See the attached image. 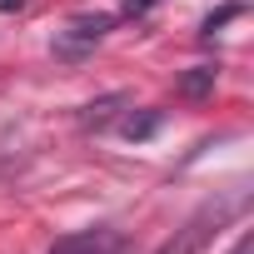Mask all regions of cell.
Instances as JSON below:
<instances>
[{"instance_id":"cell-9","label":"cell","mask_w":254,"mask_h":254,"mask_svg":"<svg viewBox=\"0 0 254 254\" xmlns=\"http://www.w3.org/2000/svg\"><path fill=\"white\" fill-rule=\"evenodd\" d=\"M234 254H254V239H249V234H244V239H239V244H234Z\"/></svg>"},{"instance_id":"cell-10","label":"cell","mask_w":254,"mask_h":254,"mask_svg":"<svg viewBox=\"0 0 254 254\" xmlns=\"http://www.w3.org/2000/svg\"><path fill=\"white\" fill-rule=\"evenodd\" d=\"M0 5H5V10H15V5H20V0H0Z\"/></svg>"},{"instance_id":"cell-2","label":"cell","mask_w":254,"mask_h":254,"mask_svg":"<svg viewBox=\"0 0 254 254\" xmlns=\"http://www.w3.org/2000/svg\"><path fill=\"white\" fill-rule=\"evenodd\" d=\"M120 239L110 229H80V234H60L50 244V254H115Z\"/></svg>"},{"instance_id":"cell-6","label":"cell","mask_w":254,"mask_h":254,"mask_svg":"<svg viewBox=\"0 0 254 254\" xmlns=\"http://www.w3.org/2000/svg\"><path fill=\"white\" fill-rule=\"evenodd\" d=\"M214 65H194L190 75H180V95H190V100H199V95H209L214 90Z\"/></svg>"},{"instance_id":"cell-3","label":"cell","mask_w":254,"mask_h":254,"mask_svg":"<svg viewBox=\"0 0 254 254\" xmlns=\"http://www.w3.org/2000/svg\"><path fill=\"white\" fill-rule=\"evenodd\" d=\"M209 224H219V209H204V214H194V219L180 229V239H170L160 254H199V244L209 239Z\"/></svg>"},{"instance_id":"cell-4","label":"cell","mask_w":254,"mask_h":254,"mask_svg":"<svg viewBox=\"0 0 254 254\" xmlns=\"http://www.w3.org/2000/svg\"><path fill=\"white\" fill-rule=\"evenodd\" d=\"M130 105V95L125 90H115V95H100V100H90L85 110H80V125L85 130H110V125L120 120V110Z\"/></svg>"},{"instance_id":"cell-1","label":"cell","mask_w":254,"mask_h":254,"mask_svg":"<svg viewBox=\"0 0 254 254\" xmlns=\"http://www.w3.org/2000/svg\"><path fill=\"white\" fill-rule=\"evenodd\" d=\"M115 25V15H75L70 25H65V35L55 40V55H65V60H80L105 30Z\"/></svg>"},{"instance_id":"cell-7","label":"cell","mask_w":254,"mask_h":254,"mask_svg":"<svg viewBox=\"0 0 254 254\" xmlns=\"http://www.w3.org/2000/svg\"><path fill=\"white\" fill-rule=\"evenodd\" d=\"M234 15H244V5H239V0H234V5H219V10H214V15L204 20V30H219V25H229Z\"/></svg>"},{"instance_id":"cell-8","label":"cell","mask_w":254,"mask_h":254,"mask_svg":"<svg viewBox=\"0 0 254 254\" xmlns=\"http://www.w3.org/2000/svg\"><path fill=\"white\" fill-rule=\"evenodd\" d=\"M150 10V0H125V15H145Z\"/></svg>"},{"instance_id":"cell-5","label":"cell","mask_w":254,"mask_h":254,"mask_svg":"<svg viewBox=\"0 0 254 254\" xmlns=\"http://www.w3.org/2000/svg\"><path fill=\"white\" fill-rule=\"evenodd\" d=\"M160 125H165V115H160V110H145V115H125V120H120V135H125V140H150V135L160 130Z\"/></svg>"}]
</instances>
